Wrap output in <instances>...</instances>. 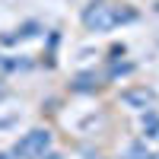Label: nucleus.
<instances>
[{
    "label": "nucleus",
    "mask_w": 159,
    "mask_h": 159,
    "mask_svg": "<svg viewBox=\"0 0 159 159\" xmlns=\"http://www.w3.org/2000/svg\"><path fill=\"white\" fill-rule=\"evenodd\" d=\"M121 19H134V13H121V10H115L111 3H102V0L83 10V25L89 32H108Z\"/></svg>",
    "instance_id": "f257e3e1"
},
{
    "label": "nucleus",
    "mask_w": 159,
    "mask_h": 159,
    "mask_svg": "<svg viewBox=\"0 0 159 159\" xmlns=\"http://www.w3.org/2000/svg\"><path fill=\"white\" fill-rule=\"evenodd\" d=\"M48 150H51V130L35 127V130H29V134L13 147V156L16 159H42Z\"/></svg>",
    "instance_id": "f03ea898"
},
{
    "label": "nucleus",
    "mask_w": 159,
    "mask_h": 159,
    "mask_svg": "<svg viewBox=\"0 0 159 159\" xmlns=\"http://www.w3.org/2000/svg\"><path fill=\"white\" fill-rule=\"evenodd\" d=\"M143 130H147V137L159 140V118L156 115H147V118H143Z\"/></svg>",
    "instance_id": "20e7f679"
},
{
    "label": "nucleus",
    "mask_w": 159,
    "mask_h": 159,
    "mask_svg": "<svg viewBox=\"0 0 159 159\" xmlns=\"http://www.w3.org/2000/svg\"><path fill=\"white\" fill-rule=\"evenodd\" d=\"M0 159H13V156H7V153H0Z\"/></svg>",
    "instance_id": "39448f33"
},
{
    "label": "nucleus",
    "mask_w": 159,
    "mask_h": 159,
    "mask_svg": "<svg viewBox=\"0 0 159 159\" xmlns=\"http://www.w3.org/2000/svg\"><path fill=\"white\" fill-rule=\"evenodd\" d=\"M0 99H3V83H0Z\"/></svg>",
    "instance_id": "423d86ee"
},
{
    "label": "nucleus",
    "mask_w": 159,
    "mask_h": 159,
    "mask_svg": "<svg viewBox=\"0 0 159 159\" xmlns=\"http://www.w3.org/2000/svg\"><path fill=\"white\" fill-rule=\"evenodd\" d=\"M121 102L127 108H134V111H143V108H150L156 99H153L150 89H127V92H121Z\"/></svg>",
    "instance_id": "7ed1b4c3"
}]
</instances>
